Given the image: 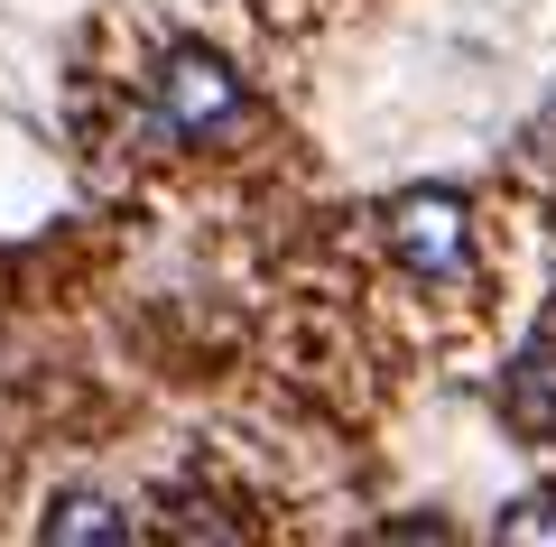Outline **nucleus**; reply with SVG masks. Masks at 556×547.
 <instances>
[{
	"instance_id": "f257e3e1",
	"label": "nucleus",
	"mask_w": 556,
	"mask_h": 547,
	"mask_svg": "<svg viewBox=\"0 0 556 547\" xmlns=\"http://www.w3.org/2000/svg\"><path fill=\"white\" fill-rule=\"evenodd\" d=\"M159 121L177 139H214L241 121V75L223 57H204V47H177V57L159 65Z\"/></svg>"
},
{
	"instance_id": "f03ea898",
	"label": "nucleus",
	"mask_w": 556,
	"mask_h": 547,
	"mask_svg": "<svg viewBox=\"0 0 556 547\" xmlns=\"http://www.w3.org/2000/svg\"><path fill=\"white\" fill-rule=\"evenodd\" d=\"M390 241H399V260H408V270L445 278V270L464 260V204L445 196V186H427V196H399V204H390Z\"/></svg>"
},
{
	"instance_id": "7ed1b4c3",
	"label": "nucleus",
	"mask_w": 556,
	"mask_h": 547,
	"mask_svg": "<svg viewBox=\"0 0 556 547\" xmlns=\"http://www.w3.org/2000/svg\"><path fill=\"white\" fill-rule=\"evenodd\" d=\"M501 418H510L529 446H556V344L519 352V372L501 381Z\"/></svg>"
},
{
	"instance_id": "20e7f679",
	"label": "nucleus",
	"mask_w": 556,
	"mask_h": 547,
	"mask_svg": "<svg viewBox=\"0 0 556 547\" xmlns=\"http://www.w3.org/2000/svg\"><path fill=\"white\" fill-rule=\"evenodd\" d=\"M47 547H130V510L112 492H56L47 501Z\"/></svg>"
},
{
	"instance_id": "39448f33",
	"label": "nucleus",
	"mask_w": 556,
	"mask_h": 547,
	"mask_svg": "<svg viewBox=\"0 0 556 547\" xmlns=\"http://www.w3.org/2000/svg\"><path fill=\"white\" fill-rule=\"evenodd\" d=\"M492 547H556V492H529V501L501 510V538Z\"/></svg>"
},
{
	"instance_id": "423d86ee",
	"label": "nucleus",
	"mask_w": 556,
	"mask_h": 547,
	"mask_svg": "<svg viewBox=\"0 0 556 547\" xmlns=\"http://www.w3.org/2000/svg\"><path fill=\"white\" fill-rule=\"evenodd\" d=\"M177 547H232L223 510H214V501H177Z\"/></svg>"
},
{
	"instance_id": "0eeeda50",
	"label": "nucleus",
	"mask_w": 556,
	"mask_h": 547,
	"mask_svg": "<svg viewBox=\"0 0 556 547\" xmlns=\"http://www.w3.org/2000/svg\"><path fill=\"white\" fill-rule=\"evenodd\" d=\"M380 547H455L445 529H427V520H399V529H380Z\"/></svg>"
}]
</instances>
